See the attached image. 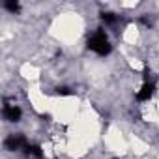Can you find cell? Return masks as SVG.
I'll use <instances>...</instances> for the list:
<instances>
[{
    "mask_svg": "<svg viewBox=\"0 0 159 159\" xmlns=\"http://www.w3.org/2000/svg\"><path fill=\"white\" fill-rule=\"evenodd\" d=\"M88 49L90 51H94L96 54H99V56H107V54H111V51H112V47H111V43H109V38H107V34L99 28L92 38H88Z\"/></svg>",
    "mask_w": 159,
    "mask_h": 159,
    "instance_id": "obj_1",
    "label": "cell"
},
{
    "mask_svg": "<svg viewBox=\"0 0 159 159\" xmlns=\"http://www.w3.org/2000/svg\"><path fill=\"white\" fill-rule=\"evenodd\" d=\"M4 146L10 150V152H17V150H23V148H26L28 144H26V139H25V135H10L6 140H4Z\"/></svg>",
    "mask_w": 159,
    "mask_h": 159,
    "instance_id": "obj_2",
    "label": "cell"
},
{
    "mask_svg": "<svg viewBox=\"0 0 159 159\" xmlns=\"http://www.w3.org/2000/svg\"><path fill=\"white\" fill-rule=\"evenodd\" d=\"M2 114H4V118H6L8 122H19L23 112H21V109L15 107V105H4Z\"/></svg>",
    "mask_w": 159,
    "mask_h": 159,
    "instance_id": "obj_3",
    "label": "cell"
},
{
    "mask_svg": "<svg viewBox=\"0 0 159 159\" xmlns=\"http://www.w3.org/2000/svg\"><path fill=\"white\" fill-rule=\"evenodd\" d=\"M153 92H155L153 83H144V84H142V88H140V90H139V94H137V99H139V101H148V99L153 96Z\"/></svg>",
    "mask_w": 159,
    "mask_h": 159,
    "instance_id": "obj_4",
    "label": "cell"
},
{
    "mask_svg": "<svg viewBox=\"0 0 159 159\" xmlns=\"http://www.w3.org/2000/svg\"><path fill=\"white\" fill-rule=\"evenodd\" d=\"M25 152H26V155H34V157H38V159H43L41 146H38V144H28V146L25 148Z\"/></svg>",
    "mask_w": 159,
    "mask_h": 159,
    "instance_id": "obj_5",
    "label": "cell"
},
{
    "mask_svg": "<svg viewBox=\"0 0 159 159\" xmlns=\"http://www.w3.org/2000/svg\"><path fill=\"white\" fill-rule=\"evenodd\" d=\"M99 17H101V21H103L105 25H114V23L118 21V17H116V15H114L112 11H103V13H101Z\"/></svg>",
    "mask_w": 159,
    "mask_h": 159,
    "instance_id": "obj_6",
    "label": "cell"
},
{
    "mask_svg": "<svg viewBox=\"0 0 159 159\" xmlns=\"http://www.w3.org/2000/svg\"><path fill=\"white\" fill-rule=\"evenodd\" d=\"M4 8H6L8 11H11V13H19V11H21L19 2H13V0H8V2H4Z\"/></svg>",
    "mask_w": 159,
    "mask_h": 159,
    "instance_id": "obj_7",
    "label": "cell"
},
{
    "mask_svg": "<svg viewBox=\"0 0 159 159\" xmlns=\"http://www.w3.org/2000/svg\"><path fill=\"white\" fill-rule=\"evenodd\" d=\"M56 94H58V96H71L73 92H71V88H67V86H58V88H56Z\"/></svg>",
    "mask_w": 159,
    "mask_h": 159,
    "instance_id": "obj_8",
    "label": "cell"
}]
</instances>
